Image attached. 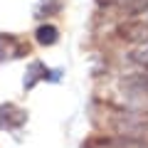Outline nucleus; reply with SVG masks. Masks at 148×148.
I'll return each instance as SVG.
<instances>
[{"instance_id": "nucleus-2", "label": "nucleus", "mask_w": 148, "mask_h": 148, "mask_svg": "<svg viewBox=\"0 0 148 148\" xmlns=\"http://www.w3.org/2000/svg\"><path fill=\"white\" fill-rule=\"evenodd\" d=\"M27 121V111L20 109L17 104H0V128L3 131H17Z\"/></svg>"}, {"instance_id": "nucleus-1", "label": "nucleus", "mask_w": 148, "mask_h": 148, "mask_svg": "<svg viewBox=\"0 0 148 148\" xmlns=\"http://www.w3.org/2000/svg\"><path fill=\"white\" fill-rule=\"evenodd\" d=\"M116 35L128 45H146L148 42V22H143V20H123V22H119Z\"/></svg>"}, {"instance_id": "nucleus-4", "label": "nucleus", "mask_w": 148, "mask_h": 148, "mask_svg": "<svg viewBox=\"0 0 148 148\" xmlns=\"http://www.w3.org/2000/svg\"><path fill=\"white\" fill-rule=\"evenodd\" d=\"M40 79H57V74H49V69L42 62H32L30 69H27V77H25V89H32L35 82H40Z\"/></svg>"}, {"instance_id": "nucleus-3", "label": "nucleus", "mask_w": 148, "mask_h": 148, "mask_svg": "<svg viewBox=\"0 0 148 148\" xmlns=\"http://www.w3.org/2000/svg\"><path fill=\"white\" fill-rule=\"evenodd\" d=\"M27 52H30V47L25 42H20L15 35H0V62L25 57Z\"/></svg>"}, {"instance_id": "nucleus-6", "label": "nucleus", "mask_w": 148, "mask_h": 148, "mask_svg": "<svg viewBox=\"0 0 148 148\" xmlns=\"http://www.w3.org/2000/svg\"><path fill=\"white\" fill-rule=\"evenodd\" d=\"M133 59H136V62H141V64H146V67H148V49H143V52H136V54H133Z\"/></svg>"}, {"instance_id": "nucleus-5", "label": "nucleus", "mask_w": 148, "mask_h": 148, "mask_svg": "<svg viewBox=\"0 0 148 148\" xmlns=\"http://www.w3.org/2000/svg\"><path fill=\"white\" fill-rule=\"evenodd\" d=\"M35 40L42 45V47H52V45L59 40V30L54 25H40L37 32H35Z\"/></svg>"}]
</instances>
